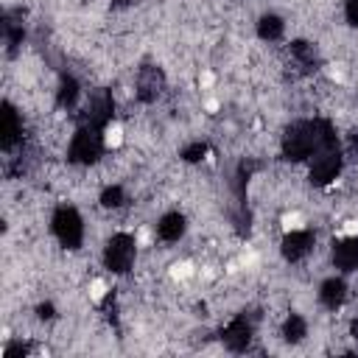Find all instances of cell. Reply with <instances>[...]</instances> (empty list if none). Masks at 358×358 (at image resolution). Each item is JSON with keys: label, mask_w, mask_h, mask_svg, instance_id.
I'll return each mask as SVG.
<instances>
[{"label": "cell", "mask_w": 358, "mask_h": 358, "mask_svg": "<svg viewBox=\"0 0 358 358\" xmlns=\"http://www.w3.org/2000/svg\"><path fill=\"white\" fill-rule=\"evenodd\" d=\"M134 255H137L134 238L126 235V232H117V235L109 238V243H106V249H103V263H106L109 271L126 274V271L131 268V263H134Z\"/></svg>", "instance_id": "obj_3"}, {"label": "cell", "mask_w": 358, "mask_h": 358, "mask_svg": "<svg viewBox=\"0 0 358 358\" xmlns=\"http://www.w3.org/2000/svg\"><path fill=\"white\" fill-rule=\"evenodd\" d=\"M282 336H285V341L299 344V341L308 336V324H305V319H302L299 313H291V316L285 319V324H282Z\"/></svg>", "instance_id": "obj_16"}, {"label": "cell", "mask_w": 358, "mask_h": 358, "mask_svg": "<svg viewBox=\"0 0 358 358\" xmlns=\"http://www.w3.org/2000/svg\"><path fill=\"white\" fill-rule=\"evenodd\" d=\"M185 235V218L179 213H165L157 224V238L165 243H176Z\"/></svg>", "instance_id": "obj_13"}, {"label": "cell", "mask_w": 358, "mask_h": 358, "mask_svg": "<svg viewBox=\"0 0 358 358\" xmlns=\"http://www.w3.org/2000/svg\"><path fill=\"white\" fill-rule=\"evenodd\" d=\"M282 28H285V22H282L277 14H266V17H260V22H257V34H260V39H266V42H277V39L282 36Z\"/></svg>", "instance_id": "obj_15"}, {"label": "cell", "mask_w": 358, "mask_h": 358, "mask_svg": "<svg viewBox=\"0 0 358 358\" xmlns=\"http://www.w3.org/2000/svg\"><path fill=\"white\" fill-rule=\"evenodd\" d=\"M313 246H316V238H313V232H308V229H294V232H288V235L282 238V255H285V260H291V263L308 257V255L313 252Z\"/></svg>", "instance_id": "obj_7"}, {"label": "cell", "mask_w": 358, "mask_h": 358, "mask_svg": "<svg viewBox=\"0 0 358 358\" xmlns=\"http://www.w3.org/2000/svg\"><path fill=\"white\" fill-rule=\"evenodd\" d=\"M53 235L67 249L81 246V241H84V221H81V215L73 207H59L53 213Z\"/></svg>", "instance_id": "obj_4"}, {"label": "cell", "mask_w": 358, "mask_h": 358, "mask_svg": "<svg viewBox=\"0 0 358 358\" xmlns=\"http://www.w3.org/2000/svg\"><path fill=\"white\" fill-rule=\"evenodd\" d=\"M338 173H341V154H338V148H336V145L319 148V151L313 154V165H310L308 179H310L316 187H322V185H330Z\"/></svg>", "instance_id": "obj_5"}, {"label": "cell", "mask_w": 358, "mask_h": 358, "mask_svg": "<svg viewBox=\"0 0 358 358\" xmlns=\"http://www.w3.org/2000/svg\"><path fill=\"white\" fill-rule=\"evenodd\" d=\"M101 151H103V137H101V129L95 126H81L70 140V162L92 165L98 162Z\"/></svg>", "instance_id": "obj_2"}, {"label": "cell", "mask_w": 358, "mask_h": 358, "mask_svg": "<svg viewBox=\"0 0 358 358\" xmlns=\"http://www.w3.org/2000/svg\"><path fill=\"white\" fill-rule=\"evenodd\" d=\"M204 151H207V145H204V143H193V145H187V148L182 151V157H185L187 162H199V159L204 157Z\"/></svg>", "instance_id": "obj_19"}, {"label": "cell", "mask_w": 358, "mask_h": 358, "mask_svg": "<svg viewBox=\"0 0 358 358\" xmlns=\"http://www.w3.org/2000/svg\"><path fill=\"white\" fill-rule=\"evenodd\" d=\"M333 263L341 271H355L358 268V238H344L333 246Z\"/></svg>", "instance_id": "obj_10"}, {"label": "cell", "mask_w": 358, "mask_h": 358, "mask_svg": "<svg viewBox=\"0 0 358 358\" xmlns=\"http://www.w3.org/2000/svg\"><path fill=\"white\" fill-rule=\"evenodd\" d=\"M291 59H294V64H296L302 73L316 70V48L308 45V42H294V45H291Z\"/></svg>", "instance_id": "obj_14"}, {"label": "cell", "mask_w": 358, "mask_h": 358, "mask_svg": "<svg viewBox=\"0 0 358 358\" xmlns=\"http://www.w3.org/2000/svg\"><path fill=\"white\" fill-rule=\"evenodd\" d=\"M344 14H347V22L350 25H358V0H347Z\"/></svg>", "instance_id": "obj_20"}, {"label": "cell", "mask_w": 358, "mask_h": 358, "mask_svg": "<svg viewBox=\"0 0 358 358\" xmlns=\"http://www.w3.org/2000/svg\"><path fill=\"white\" fill-rule=\"evenodd\" d=\"M336 145L333 126L327 120H299L291 123L288 131L282 134V154L288 159H308L319 148Z\"/></svg>", "instance_id": "obj_1"}, {"label": "cell", "mask_w": 358, "mask_h": 358, "mask_svg": "<svg viewBox=\"0 0 358 358\" xmlns=\"http://www.w3.org/2000/svg\"><path fill=\"white\" fill-rule=\"evenodd\" d=\"M319 299H322V305L330 308V310L341 308V302L347 299V285H344V280H341V277H330V280H324L322 288H319Z\"/></svg>", "instance_id": "obj_12"}, {"label": "cell", "mask_w": 358, "mask_h": 358, "mask_svg": "<svg viewBox=\"0 0 358 358\" xmlns=\"http://www.w3.org/2000/svg\"><path fill=\"white\" fill-rule=\"evenodd\" d=\"M20 137H22V120H20L17 109L11 103H6L3 106V148L11 151Z\"/></svg>", "instance_id": "obj_11"}, {"label": "cell", "mask_w": 358, "mask_h": 358, "mask_svg": "<svg viewBox=\"0 0 358 358\" xmlns=\"http://www.w3.org/2000/svg\"><path fill=\"white\" fill-rule=\"evenodd\" d=\"M25 352H28V344H22V341H14V344H8V347H6V358L25 355Z\"/></svg>", "instance_id": "obj_21"}, {"label": "cell", "mask_w": 358, "mask_h": 358, "mask_svg": "<svg viewBox=\"0 0 358 358\" xmlns=\"http://www.w3.org/2000/svg\"><path fill=\"white\" fill-rule=\"evenodd\" d=\"M221 338H224V344H227L232 352H243V350L249 347V341H252V322H249L246 316L232 319V322L224 327Z\"/></svg>", "instance_id": "obj_8"}, {"label": "cell", "mask_w": 358, "mask_h": 358, "mask_svg": "<svg viewBox=\"0 0 358 358\" xmlns=\"http://www.w3.org/2000/svg\"><path fill=\"white\" fill-rule=\"evenodd\" d=\"M115 115V103H112V95L109 92H92L90 101H87V109H84V126H95V129H103Z\"/></svg>", "instance_id": "obj_6"}, {"label": "cell", "mask_w": 358, "mask_h": 358, "mask_svg": "<svg viewBox=\"0 0 358 358\" xmlns=\"http://www.w3.org/2000/svg\"><path fill=\"white\" fill-rule=\"evenodd\" d=\"M101 201H103V207H120V204L126 201V193H123V187H120V185H112V187H106V190H103Z\"/></svg>", "instance_id": "obj_18"}, {"label": "cell", "mask_w": 358, "mask_h": 358, "mask_svg": "<svg viewBox=\"0 0 358 358\" xmlns=\"http://www.w3.org/2000/svg\"><path fill=\"white\" fill-rule=\"evenodd\" d=\"M162 87H165V78H162V73L157 67H143L140 70V76H137V98L140 101H145V103L157 101Z\"/></svg>", "instance_id": "obj_9"}, {"label": "cell", "mask_w": 358, "mask_h": 358, "mask_svg": "<svg viewBox=\"0 0 358 358\" xmlns=\"http://www.w3.org/2000/svg\"><path fill=\"white\" fill-rule=\"evenodd\" d=\"M78 95H81V90H78V81L67 76V78L62 81V87H59V106H64V109H73V106H76V101H78Z\"/></svg>", "instance_id": "obj_17"}]
</instances>
